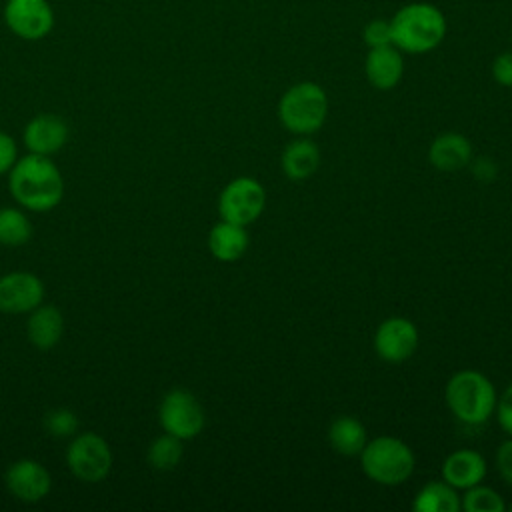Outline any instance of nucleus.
<instances>
[{"label": "nucleus", "mask_w": 512, "mask_h": 512, "mask_svg": "<svg viewBox=\"0 0 512 512\" xmlns=\"http://www.w3.org/2000/svg\"><path fill=\"white\" fill-rule=\"evenodd\" d=\"M446 406L452 416L468 426H482L496 408V388L488 376L466 368L450 376L444 388Z\"/></svg>", "instance_id": "3"}, {"label": "nucleus", "mask_w": 512, "mask_h": 512, "mask_svg": "<svg viewBox=\"0 0 512 512\" xmlns=\"http://www.w3.org/2000/svg\"><path fill=\"white\" fill-rule=\"evenodd\" d=\"M44 428L56 438H66L78 430V418L68 408H56L44 416Z\"/></svg>", "instance_id": "25"}, {"label": "nucleus", "mask_w": 512, "mask_h": 512, "mask_svg": "<svg viewBox=\"0 0 512 512\" xmlns=\"http://www.w3.org/2000/svg\"><path fill=\"white\" fill-rule=\"evenodd\" d=\"M460 508L464 512H502L506 508L504 498L490 486L474 484L464 490L460 498Z\"/></svg>", "instance_id": "23"}, {"label": "nucleus", "mask_w": 512, "mask_h": 512, "mask_svg": "<svg viewBox=\"0 0 512 512\" xmlns=\"http://www.w3.org/2000/svg\"><path fill=\"white\" fill-rule=\"evenodd\" d=\"M44 298L42 282L30 272H10L0 278V310L8 314L32 312Z\"/></svg>", "instance_id": "11"}, {"label": "nucleus", "mask_w": 512, "mask_h": 512, "mask_svg": "<svg viewBox=\"0 0 512 512\" xmlns=\"http://www.w3.org/2000/svg\"><path fill=\"white\" fill-rule=\"evenodd\" d=\"M280 166L286 178L296 182L308 180L320 166V150L308 138L292 140L280 156Z\"/></svg>", "instance_id": "17"}, {"label": "nucleus", "mask_w": 512, "mask_h": 512, "mask_svg": "<svg viewBox=\"0 0 512 512\" xmlns=\"http://www.w3.org/2000/svg\"><path fill=\"white\" fill-rule=\"evenodd\" d=\"M208 248L220 262H234L248 250L246 226L220 220L208 234Z\"/></svg>", "instance_id": "18"}, {"label": "nucleus", "mask_w": 512, "mask_h": 512, "mask_svg": "<svg viewBox=\"0 0 512 512\" xmlns=\"http://www.w3.org/2000/svg\"><path fill=\"white\" fill-rule=\"evenodd\" d=\"M364 70L368 82L376 90H392L404 74V60L394 44H386L370 48L364 62Z\"/></svg>", "instance_id": "16"}, {"label": "nucleus", "mask_w": 512, "mask_h": 512, "mask_svg": "<svg viewBox=\"0 0 512 512\" xmlns=\"http://www.w3.org/2000/svg\"><path fill=\"white\" fill-rule=\"evenodd\" d=\"M486 460L480 452L462 448L454 450L442 462V480H446L456 490H466L474 484H480L486 476Z\"/></svg>", "instance_id": "14"}, {"label": "nucleus", "mask_w": 512, "mask_h": 512, "mask_svg": "<svg viewBox=\"0 0 512 512\" xmlns=\"http://www.w3.org/2000/svg\"><path fill=\"white\" fill-rule=\"evenodd\" d=\"M26 330H28V340L36 348L48 350L58 344L64 330V318L58 308L40 306V308H34L32 316L28 318Z\"/></svg>", "instance_id": "19"}, {"label": "nucleus", "mask_w": 512, "mask_h": 512, "mask_svg": "<svg viewBox=\"0 0 512 512\" xmlns=\"http://www.w3.org/2000/svg\"><path fill=\"white\" fill-rule=\"evenodd\" d=\"M494 412H496V418H498L500 428H502L508 436H512V382L506 386L504 394L496 400Z\"/></svg>", "instance_id": "27"}, {"label": "nucleus", "mask_w": 512, "mask_h": 512, "mask_svg": "<svg viewBox=\"0 0 512 512\" xmlns=\"http://www.w3.org/2000/svg\"><path fill=\"white\" fill-rule=\"evenodd\" d=\"M496 468L506 484L512 486V436L496 450Z\"/></svg>", "instance_id": "29"}, {"label": "nucleus", "mask_w": 512, "mask_h": 512, "mask_svg": "<svg viewBox=\"0 0 512 512\" xmlns=\"http://www.w3.org/2000/svg\"><path fill=\"white\" fill-rule=\"evenodd\" d=\"M6 486L18 500L38 502L50 490V474L34 460H18L6 470Z\"/></svg>", "instance_id": "12"}, {"label": "nucleus", "mask_w": 512, "mask_h": 512, "mask_svg": "<svg viewBox=\"0 0 512 512\" xmlns=\"http://www.w3.org/2000/svg\"><path fill=\"white\" fill-rule=\"evenodd\" d=\"M66 462L72 474L84 482H100L112 468V452L104 438L86 432L68 446Z\"/></svg>", "instance_id": "8"}, {"label": "nucleus", "mask_w": 512, "mask_h": 512, "mask_svg": "<svg viewBox=\"0 0 512 512\" xmlns=\"http://www.w3.org/2000/svg\"><path fill=\"white\" fill-rule=\"evenodd\" d=\"M4 20L18 38L40 40L54 26V12L48 0H8Z\"/></svg>", "instance_id": "9"}, {"label": "nucleus", "mask_w": 512, "mask_h": 512, "mask_svg": "<svg viewBox=\"0 0 512 512\" xmlns=\"http://www.w3.org/2000/svg\"><path fill=\"white\" fill-rule=\"evenodd\" d=\"M414 512H458L460 496L446 480H432L424 484L412 502Z\"/></svg>", "instance_id": "21"}, {"label": "nucleus", "mask_w": 512, "mask_h": 512, "mask_svg": "<svg viewBox=\"0 0 512 512\" xmlns=\"http://www.w3.org/2000/svg\"><path fill=\"white\" fill-rule=\"evenodd\" d=\"M470 166H472V174H474L480 182H492V180L496 178V174H498L496 162H494L492 158H486V156H482V158H472Z\"/></svg>", "instance_id": "30"}, {"label": "nucleus", "mask_w": 512, "mask_h": 512, "mask_svg": "<svg viewBox=\"0 0 512 512\" xmlns=\"http://www.w3.org/2000/svg\"><path fill=\"white\" fill-rule=\"evenodd\" d=\"M32 226L16 208H0V244L22 246L30 240Z\"/></svg>", "instance_id": "22"}, {"label": "nucleus", "mask_w": 512, "mask_h": 512, "mask_svg": "<svg viewBox=\"0 0 512 512\" xmlns=\"http://www.w3.org/2000/svg\"><path fill=\"white\" fill-rule=\"evenodd\" d=\"M392 44L408 54L434 50L446 34L444 14L428 2H412L402 6L390 20Z\"/></svg>", "instance_id": "2"}, {"label": "nucleus", "mask_w": 512, "mask_h": 512, "mask_svg": "<svg viewBox=\"0 0 512 512\" xmlns=\"http://www.w3.org/2000/svg\"><path fill=\"white\" fill-rule=\"evenodd\" d=\"M264 206L266 190L256 178L250 176H240L228 182L218 198L220 218L240 226H248L258 220Z\"/></svg>", "instance_id": "6"}, {"label": "nucleus", "mask_w": 512, "mask_h": 512, "mask_svg": "<svg viewBox=\"0 0 512 512\" xmlns=\"http://www.w3.org/2000/svg\"><path fill=\"white\" fill-rule=\"evenodd\" d=\"M474 158L472 144L458 132H444L436 136L428 148V160L436 170L456 172L470 166Z\"/></svg>", "instance_id": "15"}, {"label": "nucleus", "mask_w": 512, "mask_h": 512, "mask_svg": "<svg viewBox=\"0 0 512 512\" xmlns=\"http://www.w3.org/2000/svg\"><path fill=\"white\" fill-rule=\"evenodd\" d=\"M328 442L340 456H358L366 446V428L354 416H338L328 428Z\"/></svg>", "instance_id": "20"}, {"label": "nucleus", "mask_w": 512, "mask_h": 512, "mask_svg": "<svg viewBox=\"0 0 512 512\" xmlns=\"http://www.w3.org/2000/svg\"><path fill=\"white\" fill-rule=\"evenodd\" d=\"M510 512H512V504H510Z\"/></svg>", "instance_id": "32"}, {"label": "nucleus", "mask_w": 512, "mask_h": 512, "mask_svg": "<svg viewBox=\"0 0 512 512\" xmlns=\"http://www.w3.org/2000/svg\"><path fill=\"white\" fill-rule=\"evenodd\" d=\"M416 348L418 330L408 318L392 316L378 324L374 332V350L384 362L400 364L408 360L416 352Z\"/></svg>", "instance_id": "10"}, {"label": "nucleus", "mask_w": 512, "mask_h": 512, "mask_svg": "<svg viewBox=\"0 0 512 512\" xmlns=\"http://www.w3.org/2000/svg\"><path fill=\"white\" fill-rule=\"evenodd\" d=\"M492 76L500 86L512 88V52H502L494 58Z\"/></svg>", "instance_id": "28"}, {"label": "nucleus", "mask_w": 512, "mask_h": 512, "mask_svg": "<svg viewBox=\"0 0 512 512\" xmlns=\"http://www.w3.org/2000/svg\"><path fill=\"white\" fill-rule=\"evenodd\" d=\"M358 456L362 472L382 486H398L406 482L416 464L410 446L394 436H378L366 442Z\"/></svg>", "instance_id": "4"}, {"label": "nucleus", "mask_w": 512, "mask_h": 512, "mask_svg": "<svg viewBox=\"0 0 512 512\" xmlns=\"http://www.w3.org/2000/svg\"><path fill=\"white\" fill-rule=\"evenodd\" d=\"M182 440L172 436V434H164L158 436L150 448H148V462L152 464V468L156 470H172L178 466L180 458H182Z\"/></svg>", "instance_id": "24"}, {"label": "nucleus", "mask_w": 512, "mask_h": 512, "mask_svg": "<svg viewBox=\"0 0 512 512\" xmlns=\"http://www.w3.org/2000/svg\"><path fill=\"white\" fill-rule=\"evenodd\" d=\"M8 186L16 202L34 212L52 210L64 196L60 170L42 154H28L14 162Z\"/></svg>", "instance_id": "1"}, {"label": "nucleus", "mask_w": 512, "mask_h": 512, "mask_svg": "<svg viewBox=\"0 0 512 512\" xmlns=\"http://www.w3.org/2000/svg\"><path fill=\"white\" fill-rule=\"evenodd\" d=\"M68 138V126L54 114H40L32 118L24 128V144L32 154H54Z\"/></svg>", "instance_id": "13"}, {"label": "nucleus", "mask_w": 512, "mask_h": 512, "mask_svg": "<svg viewBox=\"0 0 512 512\" xmlns=\"http://www.w3.org/2000/svg\"><path fill=\"white\" fill-rule=\"evenodd\" d=\"M364 42L370 48H378V46H386L392 44V30H390V20H370L364 26Z\"/></svg>", "instance_id": "26"}, {"label": "nucleus", "mask_w": 512, "mask_h": 512, "mask_svg": "<svg viewBox=\"0 0 512 512\" xmlns=\"http://www.w3.org/2000/svg\"><path fill=\"white\" fill-rule=\"evenodd\" d=\"M328 116V96L314 82H298L290 86L278 102V118L282 126L300 136L318 132Z\"/></svg>", "instance_id": "5"}, {"label": "nucleus", "mask_w": 512, "mask_h": 512, "mask_svg": "<svg viewBox=\"0 0 512 512\" xmlns=\"http://www.w3.org/2000/svg\"><path fill=\"white\" fill-rule=\"evenodd\" d=\"M14 162H16V144L8 134L0 132V174L10 170Z\"/></svg>", "instance_id": "31"}, {"label": "nucleus", "mask_w": 512, "mask_h": 512, "mask_svg": "<svg viewBox=\"0 0 512 512\" xmlns=\"http://www.w3.org/2000/svg\"><path fill=\"white\" fill-rule=\"evenodd\" d=\"M158 418L162 428L180 440H190L204 428V410L200 402L192 392L180 388L162 398Z\"/></svg>", "instance_id": "7"}]
</instances>
